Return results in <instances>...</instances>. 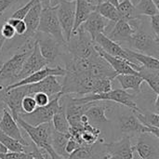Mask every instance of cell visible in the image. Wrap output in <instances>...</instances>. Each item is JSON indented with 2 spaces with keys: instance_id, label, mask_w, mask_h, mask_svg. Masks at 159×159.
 <instances>
[{
  "instance_id": "cell-38",
  "label": "cell",
  "mask_w": 159,
  "mask_h": 159,
  "mask_svg": "<svg viewBox=\"0 0 159 159\" xmlns=\"http://www.w3.org/2000/svg\"><path fill=\"white\" fill-rule=\"evenodd\" d=\"M150 25L152 33L157 38L159 39V14L150 17Z\"/></svg>"
},
{
  "instance_id": "cell-33",
  "label": "cell",
  "mask_w": 159,
  "mask_h": 159,
  "mask_svg": "<svg viewBox=\"0 0 159 159\" xmlns=\"http://www.w3.org/2000/svg\"><path fill=\"white\" fill-rule=\"evenodd\" d=\"M8 24H10L15 32H16V35H23L27 30L26 24L24 22L23 20H18V19H14V18H9L7 21Z\"/></svg>"
},
{
  "instance_id": "cell-37",
  "label": "cell",
  "mask_w": 159,
  "mask_h": 159,
  "mask_svg": "<svg viewBox=\"0 0 159 159\" xmlns=\"http://www.w3.org/2000/svg\"><path fill=\"white\" fill-rule=\"evenodd\" d=\"M80 147H81V145L77 143V141L75 139H74L70 135V139L68 140V142L66 143V146H65V152H66V154L69 156L70 154H72L73 152H75V150H77Z\"/></svg>"
},
{
  "instance_id": "cell-51",
  "label": "cell",
  "mask_w": 159,
  "mask_h": 159,
  "mask_svg": "<svg viewBox=\"0 0 159 159\" xmlns=\"http://www.w3.org/2000/svg\"><path fill=\"white\" fill-rule=\"evenodd\" d=\"M0 37H1V35H0Z\"/></svg>"
},
{
  "instance_id": "cell-46",
  "label": "cell",
  "mask_w": 159,
  "mask_h": 159,
  "mask_svg": "<svg viewBox=\"0 0 159 159\" xmlns=\"http://www.w3.org/2000/svg\"><path fill=\"white\" fill-rule=\"evenodd\" d=\"M104 159H119V158H117V157H113V156H108V155H106V156L104 157Z\"/></svg>"
},
{
  "instance_id": "cell-7",
  "label": "cell",
  "mask_w": 159,
  "mask_h": 159,
  "mask_svg": "<svg viewBox=\"0 0 159 159\" xmlns=\"http://www.w3.org/2000/svg\"><path fill=\"white\" fill-rule=\"evenodd\" d=\"M35 41L38 45L39 51L42 57L47 61L48 65H52L57 58L64 51L65 45H61L48 34L36 32Z\"/></svg>"
},
{
  "instance_id": "cell-45",
  "label": "cell",
  "mask_w": 159,
  "mask_h": 159,
  "mask_svg": "<svg viewBox=\"0 0 159 159\" xmlns=\"http://www.w3.org/2000/svg\"><path fill=\"white\" fill-rule=\"evenodd\" d=\"M106 1L109 2V3H111V4L114 5L115 7H117V6H118V3H119L118 0H106Z\"/></svg>"
},
{
  "instance_id": "cell-24",
  "label": "cell",
  "mask_w": 159,
  "mask_h": 159,
  "mask_svg": "<svg viewBox=\"0 0 159 159\" xmlns=\"http://www.w3.org/2000/svg\"><path fill=\"white\" fill-rule=\"evenodd\" d=\"M52 127L54 129V130L60 132V133H65L68 134L69 133V129H70V125L68 123L66 115H65V103L64 101H61V107L60 109L57 111V113L54 115L52 120Z\"/></svg>"
},
{
  "instance_id": "cell-22",
  "label": "cell",
  "mask_w": 159,
  "mask_h": 159,
  "mask_svg": "<svg viewBox=\"0 0 159 159\" xmlns=\"http://www.w3.org/2000/svg\"><path fill=\"white\" fill-rule=\"evenodd\" d=\"M126 52L128 53V55L130 57V59L137 64L147 68V69H151V70H159V61L158 59L152 57V56H148L137 51H134L132 49L129 48H125Z\"/></svg>"
},
{
  "instance_id": "cell-16",
  "label": "cell",
  "mask_w": 159,
  "mask_h": 159,
  "mask_svg": "<svg viewBox=\"0 0 159 159\" xmlns=\"http://www.w3.org/2000/svg\"><path fill=\"white\" fill-rule=\"evenodd\" d=\"M93 42L101 48L102 49L104 52H106L109 55L115 56V57H119L122 58L124 60H127L128 61L137 64L135 63L130 57L128 55V53L125 50V48H122V46H120L119 43H116L113 40H111L110 38H108L106 35H104L103 34H99L96 35V37L94 38ZM139 65V64H138Z\"/></svg>"
},
{
  "instance_id": "cell-13",
  "label": "cell",
  "mask_w": 159,
  "mask_h": 159,
  "mask_svg": "<svg viewBox=\"0 0 159 159\" xmlns=\"http://www.w3.org/2000/svg\"><path fill=\"white\" fill-rule=\"evenodd\" d=\"M134 148L141 159H159L158 139L151 134H142Z\"/></svg>"
},
{
  "instance_id": "cell-50",
  "label": "cell",
  "mask_w": 159,
  "mask_h": 159,
  "mask_svg": "<svg viewBox=\"0 0 159 159\" xmlns=\"http://www.w3.org/2000/svg\"><path fill=\"white\" fill-rule=\"evenodd\" d=\"M103 1H106V0H103Z\"/></svg>"
},
{
  "instance_id": "cell-5",
  "label": "cell",
  "mask_w": 159,
  "mask_h": 159,
  "mask_svg": "<svg viewBox=\"0 0 159 159\" xmlns=\"http://www.w3.org/2000/svg\"><path fill=\"white\" fill-rule=\"evenodd\" d=\"M61 93L55 95L54 97L50 98V102H48V105L43 107H36V109L31 114L21 113L19 116V117H20L25 123L33 127L51 122L54 115L61 107Z\"/></svg>"
},
{
  "instance_id": "cell-35",
  "label": "cell",
  "mask_w": 159,
  "mask_h": 159,
  "mask_svg": "<svg viewBox=\"0 0 159 159\" xmlns=\"http://www.w3.org/2000/svg\"><path fill=\"white\" fill-rule=\"evenodd\" d=\"M0 30H1L0 34H1V36H2L5 40L12 39V38L16 35V32H15L14 28H13L10 24H8L7 22L4 23Z\"/></svg>"
},
{
  "instance_id": "cell-1",
  "label": "cell",
  "mask_w": 159,
  "mask_h": 159,
  "mask_svg": "<svg viewBox=\"0 0 159 159\" xmlns=\"http://www.w3.org/2000/svg\"><path fill=\"white\" fill-rule=\"evenodd\" d=\"M128 21L134 29V34L129 41L130 46L138 50L137 52L158 59L159 39L153 33L150 34L143 29V16Z\"/></svg>"
},
{
  "instance_id": "cell-26",
  "label": "cell",
  "mask_w": 159,
  "mask_h": 159,
  "mask_svg": "<svg viewBox=\"0 0 159 159\" xmlns=\"http://www.w3.org/2000/svg\"><path fill=\"white\" fill-rule=\"evenodd\" d=\"M138 73L153 92H155L156 95H159V70H151L142 66Z\"/></svg>"
},
{
  "instance_id": "cell-42",
  "label": "cell",
  "mask_w": 159,
  "mask_h": 159,
  "mask_svg": "<svg viewBox=\"0 0 159 159\" xmlns=\"http://www.w3.org/2000/svg\"><path fill=\"white\" fill-rule=\"evenodd\" d=\"M42 7H50V0H40Z\"/></svg>"
},
{
  "instance_id": "cell-9",
  "label": "cell",
  "mask_w": 159,
  "mask_h": 159,
  "mask_svg": "<svg viewBox=\"0 0 159 159\" xmlns=\"http://www.w3.org/2000/svg\"><path fill=\"white\" fill-rule=\"evenodd\" d=\"M119 129L124 133H147L156 138H159V128H149L143 125L136 117L134 113L126 114L119 116L118 119Z\"/></svg>"
},
{
  "instance_id": "cell-4",
  "label": "cell",
  "mask_w": 159,
  "mask_h": 159,
  "mask_svg": "<svg viewBox=\"0 0 159 159\" xmlns=\"http://www.w3.org/2000/svg\"><path fill=\"white\" fill-rule=\"evenodd\" d=\"M79 102H110L115 103L122 104L133 112H141L142 109L137 105V103L134 102V96L129 92H127L124 89H111L108 92L105 93H100V94H89L85 95L83 97H77L75 98Z\"/></svg>"
},
{
  "instance_id": "cell-15",
  "label": "cell",
  "mask_w": 159,
  "mask_h": 159,
  "mask_svg": "<svg viewBox=\"0 0 159 159\" xmlns=\"http://www.w3.org/2000/svg\"><path fill=\"white\" fill-rule=\"evenodd\" d=\"M110 102H90L89 108L85 112L89 123L94 127L110 122L106 116V111L110 108Z\"/></svg>"
},
{
  "instance_id": "cell-8",
  "label": "cell",
  "mask_w": 159,
  "mask_h": 159,
  "mask_svg": "<svg viewBox=\"0 0 159 159\" xmlns=\"http://www.w3.org/2000/svg\"><path fill=\"white\" fill-rule=\"evenodd\" d=\"M56 7H57L58 20L62 30L64 40L67 43L72 36V33L74 29L75 1H73V2L62 1L59 5H57Z\"/></svg>"
},
{
  "instance_id": "cell-25",
  "label": "cell",
  "mask_w": 159,
  "mask_h": 159,
  "mask_svg": "<svg viewBox=\"0 0 159 159\" xmlns=\"http://www.w3.org/2000/svg\"><path fill=\"white\" fill-rule=\"evenodd\" d=\"M70 139V134H65V133H60L56 130L52 131L51 135V146L54 150V152L61 157L62 158H67L68 155L65 152V146Z\"/></svg>"
},
{
  "instance_id": "cell-29",
  "label": "cell",
  "mask_w": 159,
  "mask_h": 159,
  "mask_svg": "<svg viewBox=\"0 0 159 159\" xmlns=\"http://www.w3.org/2000/svg\"><path fill=\"white\" fill-rule=\"evenodd\" d=\"M134 7L141 16L151 17L159 14V8L152 0H137L134 4Z\"/></svg>"
},
{
  "instance_id": "cell-14",
  "label": "cell",
  "mask_w": 159,
  "mask_h": 159,
  "mask_svg": "<svg viewBox=\"0 0 159 159\" xmlns=\"http://www.w3.org/2000/svg\"><path fill=\"white\" fill-rule=\"evenodd\" d=\"M106 155L119 159H134L135 148L129 137L125 136L119 141L105 143Z\"/></svg>"
},
{
  "instance_id": "cell-20",
  "label": "cell",
  "mask_w": 159,
  "mask_h": 159,
  "mask_svg": "<svg viewBox=\"0 0 159 159\" xmlns=\"http://www.w3.org/2000/svg\"><path fill=\"white\" fill-rule=\"evenodd\" d=\"M133 34H134V29L132 28L130 23L125 19H120L118 21L114 23L113 27L108 32L106 36L116 43L119 42L129 43Z\"/></svg>"
},
{
  "instance_id": "cell-18",
  "label": "cell",
  "mask_w": 159,
  "mask_h": 159,
  "mask_svg": "<svg viewBox=\"0 0 159 159\" xmlns=\"http://www.w3.org/2000/svg\"><path fill=\"white\" fill-rule=\"evenodd\" d=\"M42 10V5L40 0H37L36 3L33 6L27 15L24 17L23 20L26 24L27 30L23 35H21L26 41H33L35 40V34L37 32L40 14Z\"/></svg>"
},
{
  "instance_id": "cell-39",
  "label": "cell",
  "mask_w": 159,
  "mask_h": 159,
  "mask_svg": "<svg viewBox=\"0 0 159 159\" xmlns=\"http://www.w3.org/2000/svg\"><path fill=\"white\" fill-rule=\"evenodd\" d=\"M29 147H30V150L28 151L30 154H31V156L33 157V158L34 159H46L45 157V156H44V154H43V152H41L34 143H31V144H29Z\"/></svg>"
},
{
  "instance_id": "cell-43",
  "label": "cell",
  "mask_w": 159,
  "mask_h": 159,
  "mask_svg": "<svg viewBox=\"0 0 159 159\" xmlns=\"http://www.w3.org/2000/svg\"><path fill=\"white\" fill-rule=\"evenodd\" d=\"M7 152H8V150L0 143V155H1V154H5V153H7Z\"/></svg>"
},
{
  "instance_id": "cell-27",
  "label": "cell",
  "mask_w": 159,
  "mask_h": 159,
  "mask_svg": "<svg viewBox=\"0 0 159 159\" xmlns=\"http://www.w3.org/2000/svg\"><path fill=\"white\" fill-rule=\"evenodd\" d=\"M95 11L98 12L103 18H105L106 20H108L109 21L116 22L120 19H122L116 7H115L114 5H112L111 3L107 1H103L101 4H99L96 7Z\"/></svg>"
},
{
  "instance_id": "cell-44",
  "label": "cell",
  "mask_w": 159,
  "mask_h": 159,
  "mask_svg": "<svg viewBox=\"0 0 159 159\" xmlns=\"http://www.w3.org/2000/svg\"><path fill=\"white\" fill-rule=\"evenodd\" d=\"M5 109H6L5 104H4L3 102H0V118H1V116H2L3 112H4V110H5Z\"/></svg>"
},
{
  "instance_id": "cell-32",
  "label": "cell",
  "mask_w": 159,
  "mask_h": 159,
  "mask_svg": "<svg viewBox=\"0 0 159 159\" xmlns=\"http://www.w3.org/2000/svg\"><path fill=\"white\" fill-rule=\"evenodd\" d=\"M37 0H29L24 6H22L21 7L18 8L15 12H13V14L11 15L10 18H14V19H18V20H23L24 17L27 15V13L30 11V9L33 7V6L36 3Z\"/></svg>"
},
{
  "instance_id": "cell-31",
  "label": "cell",
  "mask_w": 159,
  "mask_h": 159,
  "mask_svg": "<svg viewBox=\"0 0 159 159\" xmlns=\"http://www.w3.org/2000/svg\"><path fill=\"white\" fill-rule=\"evenodd\" d=\"M36 107H37V105H36L33 96L26 95L22 98L21 102H20V108H21V112L23 114H31L36 109Z\"/></svg>"
},
{
  "instance_id": "cell-21",
  "label": "cell",
  "mask_w": 159,
  "mask_h": 159,
  "mask_svg": "<svg viewBox=\"0 0 159 159\" xmlns=\"http://www.w3.org/2000/svg\"><path fill=\"white\" fill-rule=\"evenodd\" d=\"M104 156H106L105 143L102 139L100 143L97 142L90 146H81L65 159H99Z\"/></svg>"
},
{
  "instance_id": "cell-49",
  "label": "cell",
  "mask_w": 159,
  "mask_h": 159,
  "mask_svg": "<svg viewBox=\"0 0 159 159\" xmlns=\"http://www.w3.org/2000/svg\"><path fill=\"white\" fill-rule=\"evenodd\" d=\"M104 157H105V156H104ZM104 157H100L99 159H104Z\"/></svg>"
},
{
  "instance_id": "cell-17",
  "label": "cell",
  "mask_w": 159,
  "mask_h": 159,
  "mask_svg": "<svg viewBox=\"0 0 159 159\" xmlns=\"http://www.w3.org/2000/svg\"><path fill=\"white\" fill-rule=\"evenodd\" d=\"M0 129L5 134H7L10 138L18 141L21 144H23L25 146H28L30 144L23 138L22 133L20 131V129L18 123L12 117L11 114L9 113V111L7 108L4 110L3 115H2V116L0 118Z\"/></svg>"
},
{
  "instance_id": "cell-6",
  "label": "cell",
  "mask_w": 159,
  "mask_h": 159,
  "mask_svg": "<svg viewBox=\"0 0 159 159\" xmlns=\"http://www.w3.org/2000/svg\"><path fill=\"white\" fill-rule=\"evenodd\" d=\"M37 32L48 34L61 45H66L62 30L58 20L56 7L50 6L48 7H42Z\"/></svg>"
},
{
  "instance_id": "cell-19",
  "label": "cell",
  "mask_w": 159,
  "mask_h": 159,
  "mask_svg": "<svg viewBox=\"0 0 159 159\" xmlns=\"http://www.w3.org/2000/svg\"><path fill=\"white\" fill-rule=\"evenodd\" d=\"M109 23V20L101 16L98 12L94 11L92 12L89 18L79 26L81 29H83L85 32H87L92 40L96 37L99 34H103L105 32V29Z\"/></svg>"
},
{
  "instance_id": "cell-23",
  "label": "cell",
  "mask_w": 159,
  "mask_h": 159,
  "mask_svg": "<svg viewBox=\"0 0 159 159\" xmlns=\"http://www.w3.org/2000/svg\"><path fill=\"white\" fill-rule=\"evenodd\" d=\"M116 79L121 85L122 89H130L136 93H141L143 80L139 75H118Z\"/></svg>"
},
{
  "instance_id": "cell-3",
  "label": "cell",
  "mask_w": 159,
  "mask_h": 159,
  "mask_svg": "<svg viewBox=\"0 0 159 159\" xmlns=\"http://www.w3.org/2000/svg\"><path fill=\"white\" fill-rule=\"evenodd\" d=\"M34 42L25 45L22 48H20V52H16L10 59L0 66V85L7 83V86H8L17 82V77L25 60L32 52Z\"/></svg>"
},
{
  "instance_id": "cell-34",
  "label": "cell",
  "mask_w": 159,
  "mask_h": 159,
  "mask_svg": "<svg viewBox=\"0 0 159 159\" xmlns=\"http://www.w3.org/2000/svg\"><path fill=\"white\" fill-rule=\"evenodd\" d=\"M0 159H34L29 152H7L0 155Z\"/></svg>"
},
{
  "instance_id": "cell-48",
  "label": "cell",
  "mask_w": 159,
  "mask_h": 159,
  "mask_svg": "<svg viewBox=\"0 0 159 159\" xmlns=\"http://www.w3.org/2000/svg\"><path fill=\"white\" fill-rule=\"evenodd\" d=\"M118 1H122V0H118ZM130 1H131V2H132V4L134 5V4L136 3V1H137V0H130Z\"/></svg>"
},
{
  "instance_id": "cell-47",
  "label": "cell",
  "mask_w": 159,
  "mask_h": 159,
  "mask_svg": "<svg viewBox=\"0 0 159 159\" xmlns=\"http://www.w3.org/2000/svg\"><path fill=\"white\" fill-rule=\"evenodd\" d=\"M152 1L154 2V4L159 8V0H152Z\"/></svg>"
},
{
  "instance_id": "cell-40",
  "label": "cell",
  "mask_w": 159,
  "mask_h": 159,
  "mask_svg": "<svg viewBox=\"0 0 159 159\" xmlns=\"http://www.w3.org/2000/svg\"><path fill=\"white\" fill-rule=\"evenodd\" d=\"M19 0H0V15L3 14L7 8L17 3Z\"/></svg>"
},
{
  "instance_id": "cell-11",
  "label": "cell",
  "mask_w": 159,
  "mask_h": 159,
  "mask_svg": "<svg viewBox=\"0 0 159 159\" xmlns=\"http://www.w3.org/2000/svg\"><path fill=\"white\" fill-rule=\"evenodd\" d=\"M46 66H48V62L42 57V55L39 51L38 45L35 41L32 52L29 54V56L27 57V59L25 60V61L22 65V68L17 77V81L24 79L25 77L43 69Z\"/></svg>"
},
{
  "instance_id": "cell-10",
  "label": "cell",
  "mask_w": 159,
  "mask_h": 159,
  "mask_svg": "<svg viewBox=\"0 0 159 159\" xmlns=\"http://www.w3.org/2000/svg\"><path fill=\"white\" fill-rule=\"evenodd\" d=\"M24 95L34 96L36 93L42 92L47 94L49 98L54 97L55 95L61 93V84L58 81L56 76H48L40 82L20 86Z\"/></svg>"
},
{
  "instance_id": "cell-36",
  "label": "cell",
  "mask_w": 159,
  "mask_h": 159,
  "mask_svg": "<svg viewBox=\"0 0 159 159\" xmlns=\"http://www.w3.org/2000/svg\"><path fill=\"white\" fill-rule=\"evenodd\" d=\"M34 100L37 105V107H43V106H46L48 104V102H50V98L45 94V93H42V92H39V93H36L34 94Z\"/></svg>"
},
{
  "instance_id": "cell-30",
  "label": "cell",
  "mask_w": 159,
  "mask_h": 159,
  "mask_svg": "<svg viewBox=\"0 0 159 159\" xmlns=\"http://www.w3.org/2000/svg\"><path fill=\"white\" fill-rule=\"evenodd\" d=\"M0 143L9 151V152H28L27 147L18 141L10 138L7 134H5L0 129Z\"/></svg>"
},
{
  "instance_id": "cell-28",
  "label": "cell",
  "mask_w": 159,
  "mask_h": 159,
  "mask_svg": "<svg viewBox=\"0 0 159 159\" xmlns=\"http://www.w3.org/2000/svg\"><path fill=\"white\" fill-rule=\"evenodd\" d=\"M116 8L118 10V12L120 13L122 19H125L127 20H135V19L142 17L141 15H139L134 5L132 4V2L130 0L119 1Z\"/></svg>"
},
{
  "instance_id": "cell-12",
  "label": "cell",
  "mask_w": 159,
  "mask_h": 159,
  "mask_svg": "<svg viewBox=\"0 0 159 159\" xmlns=\"http://www.w3.org/2000/svg\"><path fill=\"white\" fill-rule=\"evenodd\" d=\"M65 75V70L64 68H62L60 65H55L54 67H49V66H46L43 69L32 74L31 75L25 77L24 79H21L20 81H17L11 85H8L6 87V89H11L17 87H20V86H25V85H30V84H34L37 82L42 81L43 79H45L48 76H64Z\"/></svg>"
},
{
  "instance_id": "cell-41",
  "label": "cell",
  "mask_w": 159,
  "mask_h": 159,
  "mask_svg": "<svg viewBox=\"0 0 159 159\" xmlns=\"http://www.w3.org/2000/svg\"><path fill=\"white\" fill-rule=\"evenodd\" d=\"M62 1H65V2H73V1H75V0H50V6L51 7H56L57 5H59Z\"/></svg>"
},
{
  "instance_id": "cell-2",
  "label": "cell",
  "mask_w": 159,
  "mask_h": 159,
  "mask_svg": "<svg viewBox=\"0 0 159 159\" xmlns=\"http://www.w3.org/2000/svg\"><path fill=\"white\" fill-rule=\"evenodd\" d=\"M16 122L20 127L23 129V130L28 134L33 143L40 150L46 152L50 159H64L59 157L53 150L51 146V135L53 131L52 123H45L36 127H33L25 123L20 117L16 118Z\"/></svg>"
}]
</instances>
